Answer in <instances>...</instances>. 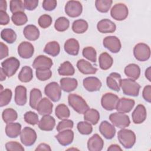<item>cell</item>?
<instances>
[{
    "label": "cell",
    "mask_w": 151,
    "mask_h": 151,
    "mask_svg": "<svg viewBox=\"0 0 151 151\" xmlns=\"http://www.w3.org/2000/svg\"><path fill=\"white\" fill-rule=\"evenodd\" d=\"M68 102L74 110L79 114H84L89 109L84 99L77 94H70L68 96Z\"/></svg>",
    "instance_id": "cell-1"
},
{
    "label": "cell",
    "mask_w": 151,
    "mask_h": 151,
    "mask_svg": "<svg viewBox=\"0 0 151 151\" xmlns=\"http://www.w3.org/2000/svg\"><path fill=\"white\" fill-rule=\"evenodd\" d=\"M120 86L123 93L126 95L136 97L139 94L140 86L134 80L130 78L121 79Z\"/></svg>",
    "instance_id": "cell-2"
},
{
    "label": "cell",
    "mask_w": 151,
    "mask_h": 151,
    "mask_svg": "<svg viewBox=\"0 0 151 151\" xmlns=\"http://www.w3.org/2000/svg\"><path fill=\"white\" fill-rule=\"evenodd\" d=\"M117 138L120 143L126 149L132 148L136 142V134L131 130L122 129L118 132Z\"/></svg>",
    "instance_id": "cell-3"
},
{
    "label": "cell",
    "mask_w": 151,
    "mask_h": 151,
    "mask_svg": "<svg viewBox=\"0 0 151 151\" xmlns=\"http://www.w3.org/2000/svg\"><path fill=\"white\" fill-rule=\"evenodd\" d=\"M19 65V61L14 57L8 58L1 63V68L8 77H12L16 73Z\"/></svg>",
    "instance_id": "cell-4"
},
{
    "label": "cell",
    "mask_w": 151,
    "mask_h": 151,
    "mask_svg": "<svg viewBox=\"0 0 151 151\" xmlns=\"http://www.w3.org/2000/svg\"><path fill=\"white\" fill-rule=\"evenodd\" d=\"M109 120L114 126L120 129L126 128L130 124L129 117L127 114L120 112H115L110 114Z\"/></svg>",
    "instance_id": "cell-5"
},
{
    "label": "cell",
    "mask_w": 151,
    "mask_h": 151,
    "mask_svg": "<svg viewBox=\"0 0 151 151\" xmlns=\"http://www.w3.org/2000/svg\"><path fill=\"white\" fill-rule=\"evenodd\" d=\"M133 55L139 61H145L150 57V49L146 44L140 42L137 44L133 48Z\"/></svg>",
    "instance_id": "cell-6"
},
{
    "label": "cell",
    "mask_w": 151,
    "mask_h": 151,
    "mask_svg": "<svg viewBox=\"0 0 151 151\" xmlns=\"http://www.w3.org/2000/svg\"><path fill=\"white\" fill-rule=\"evenodd\" d=\"M45 94L52 101H58L61 96V88L57 82L48 83L44 88Z\"/></svg>",
    "instance_id": "cell-7"
},
{
    "label": "cell",
    "mask_w": 151,
    "mask_h": 151,
    "mask_svg": "<svg viewBox=\"0 0 151 151\" xmlns=\"http://www.w3.org/2000/svg\"><path fill=\"white\" fill-rule=\"evenodd\" d=\"M37 138L35 131L29 127H25L20 133V139L21 143L26 146H31L33 145Z\"/></svg>",
    "instance_id": "cell-8"
},
{
    "label": "cell",
    "mask_w": 151,
    "mask_h": 151,
    "mask_svg": "<svg viewBox=\"0 0 151 151\" xmlns=\"http://www.w3.org/2000/svg\"><path fill=\"white\" fill-rule=\"evenodd\" d=\"M129 14L127 6L123 3L116 4L110 10L111 17L117 21L125 19Z\"/></svg>",
    "instance_id": "cell-9"
},
{
    "label": "cell",
    "mask_w": 151,
    "mask_h": 151,
    "mask_svg": "<svg viewBox=\"0 0 151 151\" xmlns=\"http://www.w3.org/2000/svg\"><path fill=\"white\" fill-rule=\"evenodd\" d=\"M65 14L71 18L79 17L83 11V6L78 1H68L65 5Z\"/></svg>",
    "instance_id": "cell-10"
},
{
    "label": "cell",
    "mask_w": 151,
    "mask_h": 151,
    "mask_svg": "<svg viewBox=\"0 0 151 151\" xmlns=\"http://www.w3.org/2000/svg\"><path fill=\"white\" fill-rule=\"evenodd\" d=\"M119 97L113 93H107L104 94L101 99V104L103 108L108 111L116 109V105L119 101Z\"/></svg>",
    "instance_id": "cell-11"
},
{
    "label": "cell",
    "mask_w": 151,
    "mask_h": 151,
    "mask_svg": "<svg viewBox=\"0 0 151 151\" xmlns=\"http://www.w3.org/2000/svg\"><path fill=\"white\" fill-rule=\"evenodd\" d=\"M103 46L113 53H117L121 49L120 40L116 36H107L103 40Z\"/></svg>",
    "instance_id": "cell-12"
},
{
    "label": "cell",
    "mask_w": 151,
    "mask_h": 151,
    "mask_svg": "<svg viewBox=\"0 0 151 151\" xmlns=\"http://www.w3.org/2000/svg\"><path fill=\"white\" fill-rule=\"evenodd\" d=\"M83 84L84 88L90 92L100 90L102 86L100 80L96 77H87L85 78L83 80Z\"/></svg>",
    "instance_id": "cell-13"
},
{
    "label": "cell",
    "mask_w": 151,
    "mask_h": 151,
    "mask_svg": "<svg viewBox=\"0 0 151 151\" xmlns=\"http://www.w3.org/2000/svg\"><path fill=\"white\" fill-rule=\"evenodd\" d=\"M34 52L33 45L28 41H23L18 47V55L22 58L28 59L31 58Z\"/></svg>",
    "instance_id": "cell-14"
},
{
    "label": "cell",
    "mask_w": 151,
    "mask_h": 151,
    "mask_svg": "<svg viewBox=\"0 0 151 151\" xmlns=\"http://www.w3.org/2000/svg\"><path fill=\"white\" fill-rule=\"evenodd\" d=\"M135 101L133 99L122 97L119 99L116 109L118 112L127 113L130 112L133 108Z\"/></svg>",
    "instance_id": "cell-15"
},
{
    "label": "cell",
    "mask_w": 151,
    "mask_h": 151,
    "mask_svg": "<svg viewBox=\"0 0 151 151\" xmlns=\"http://www.w3.org/2000/svg\"><path fill=\"white\" fill-rule=\"evenodd\" d=\"M55 137L61 145L68 146L73 141L74 132L71 129H66L60 132Z\"/></svg>",
    "instance_id": "cell-16"
},
{
    "label": "cell",
    "mask_w": 151,
    "mask_h": 151,
    "mask_svg": "<svg viewBox=\"0 0 151 151\" xmlns=\"http://www.w3.org/2000/svg\"><path fill=\"white\" fill-rule=\"evenodd\" d=\"M53 65V62L52 60L45 56L40 55L37 56L34 60L32 63V67L35 69H43V68H49L50 69Z\"/></svg>",
    "instance_id": "cell-17"
},
{
    "label": "cell",
    "mask_w": 151,
    "mask_h": 151,
    "mask_svg": "<svg viewBox=\"0 0 151 151\" xmlns=\"http://www.w3.org/2000/svg\"><path fill=\"white\" fill-rule=\"evenodd\" d=\"M53 104L47 97H44L38 103L36 110L42 116L50 115L52 112Z\"/></svg>",
    "instance_id": "cell-18"
},
{
    "label": "cell",
    "mask_w": 151,
    "mask_h": 151,
    "mask_svg": "<svg viewBox=\"0 0 151 151\" xmlns=\"http://www.w3.org/2000/svg\"><path fill=\"white\" fill-rule=\"evenodd\" d=\"M147 112L145 107L143 104H138L132 114V120L135 124H140L146 119Z\"/></svg>",
    "instance_id": "cell-19"
},
{
    "label": "cell",
    "mask_w": 151,
    "mask_h": 151,
    "mask_svg": "<svg viewBox=\"0 0 151 151\" xmlns=\"http://www.w3.org/2000/svg\"><path fill=\"white\" fill-rule=\"evenodd\" d=\"M100 133L107 139H113L116 134V129L113 125L106 120L103 121L99 126Z\"/></svg>",
    "instance_id": "cell-20"
},
{
    "label": "cell",
    "mask_w": 151,
    "mask_h": 151,
    "mask_svg": "<svg viewBox=\"0 0 151 151\" xmlns=\"http://www.w3.org/2000/svg\"><path fill=\"white\" fill-rule=\"evenodd\" d=\"M104 146L102 138L98 134H93L87 142V148L90 151H100Z\"/></svg>",
    "instance_id": "cell-21"
},
{
    "label": "cell",
    "mask_w": 151,
    "mask_h": 151,
    "mask_svg": "<svg viewBox=\"0 0 151 151\" xmlns=\"http://www.w3.org/2000/svg\"><path fill=\"white\" fill-rule=\"evenodd\" d=\"M97 28L101 33H111L116 31V25L109 19H103L98 22Z\"/></svg>",
    "instance_id": "cell-22"
},
{
    "label": "cell",
    "mask_w": 151,
    "mask_h": 151,
    "mask_svg": "<svg viewBox=\"0 0 151 151\" xmlns=\"http://www.w3.org/2000/svg\"><path fill=\"white\" fill-rule=\"evenodd\" d=\"M121 75L116 72H113L106 78V83L107 87L116 91H119L120 89V81L121 80Z\"/></svg>",
    "instance_id": "cell-23"
},
{
    "label": "cell",
    "mask_w": 151,
    "mask_h": 151,
    "mask_svg": "<svg viewBox=\"0 0 151 151\" xmlns=\"http://www.w3.org/2000/svg\"><path fill=\"white\" fill-rule=\"evenodd\" d=\"M38 127L43 131H51L55 125V120L53 117L50 115L43 116L39 121Z\"/></svg>",
    "instance_id": "cell-24"
},
{
    "label": "cell",
    "mask_w": 151,
    "mask_h": 151,
    "mask_svg": "<svg viewBox=\"0 0 151 151\" xmlns=\"http://www.w3.org/2000/svg\"><path fill=\"white\" fill-rule=\"evenodd\" d=\"M15 102L18 106L25 105L27 101V88L23 86H18L15 90Z\"/></svg>",
    "instance_id": "cell-25"
},
{
    "label": "cell",
    "mask_w": 151,
    "mask_h": 151,
    "mask_svg": "<svg viewBox=\"0 0 151 151\" xmlns=\"http://www.w3.org/2000/svg\"><path fill=\"white\" fill-rule=\"evenodd\" d=\"M77 67L84 74H94L97 71V68L93 67L90 62L84 59H80L77 61Z\"/></svg>",
    "instance_id": "cell-26"
},
{
    "label": "cell",
    "mask_w": 151,
    "mask_h": 151,
    "mask_svg": "<svg viewBox=\"0 0 151 151\" xmlns=\"http://www.w3.org/2000/svg\"><path fill=\"white\" fill-rule=\"evenodd\" d=\"M65 51L71 55H77L78 54L80 45L78 41L74 38H70L64 43Z\"/></svg>",
    "instance_id": "cell-27"
},
{
    "label": "cell",
    "mask_w": 151,
    "mask_h": 151,
    "mask_svg": "<svg viewBox=\"0 0 151 151\" xmlns=\"http://www.w3.org/2000/svg\"><path fill=\"white\" fill-rule=\"evenodd\" d=\"M60 82L61 88L67 93L74 91L78 86L77 80L74 78H62Z\"/></svg>",
    "instance_id": "cell-28"
},
{
    "label": "cell",
    "mask_w": 151,
    "mask_h": 151,
    "mask_svg": "<svg viewBox=\"0 0 151 151\" xmlns=\"http://www.w3.org/2000/svg\"><path fill=\"white\" fill-rule=\"evenodd\" d=\"M24 37L29 41H35L40 37V31L34 25H27L23 30Z\"/></svg>",
    "instance_id": "cell-29"
},
{
    "label": "cell",
    "mask_w": 151,
    "mask_h": 151,
    "mask_svg": "<svg viewBox=\"0 0 151 151\" xmlns=\"http://www.w3.org/2000/svg\"><path fill=\"white\" fill-rule=\"evenodd\" d=\"M21 125L19 123L11 122L7 123L5 127V133L10 138H16L21 133Z\"/></svg>",
    "instance_id": "cell-30"
},
{
    "label": "cell",
    "mask_w": 151,
    "mask_h": 151,
    "mask_svg": "<svg viewBox=\"0 0 151 151\" xmlns=\"http://www.w3.org/2000/svg\"><path fill=\"white\" fill-rule=\"evenodd\" d=\"M124 74L130 79L137 80L140 75V68L136 64H130L124 68Z\"/></svg>",
    "instance_id": "cell-31"
},
{
    "label": "cell",
    "mask_w": 151,
    "mask_h": 151,
    "mask_svg": "<svg viewBox=\"0 0 151 151\" xmlns=\"http://www.w3.org/2000/svg\"><path fill=\"white\" fill-rule=\"evenodd\" d=\"M100 68L103 70H107L110 68L113 63V58L107 52L101 53L99 57Z\"/></svg>",
    "instance_id": "cell-32"
},
{
    "label": "cell",
    "mask_w": 151,
    "mask_h": 151,
    "mask_svg": "<svg viewBox=\"0 0 151 151\" xmlns=\"http://www.w3.org/2000/svg\"><path fill=\"white\" fill-rule=\"evenodd\" d=\"M84 119L93 125H96L100 120V113L94 109H88L84 113Z\"/></svg>",
    "instance_id": "cell-33"
},
{
    "label": "cell",
    "mask_w": 151,
    "mask_h": 151,
    "mask_svg": "<svg viewBox=\"0 0 151 151\" xmlns=\"http://www.w3.org/2000/svg\"><path fill=\"white\" fill-rule=\"evenodd\" d=\"M60 51V46L58 42L55 41H50L48 42L44 48V52L50 55L52 57H55L58 55Z\"/></svg>",
    "instance_id": "cell-34"
},
{
    "label": "cell",
    "mask_w": 151,
    "mask_h": 151,
    "mask_svg": "<svg viewBox=\"0 0 151 151\" xmlns=\"http://www.w3.org/2000/svg\"><path fill=\"white\" fill-rule=\"evenodd\" d=\"M58 72L60 76H70L74 74L75 70L72 64L70 61H66L60 65L58 69Z\"/></svg>",
    "instance_id": "cell-35"
},
{
    "label": "cell",
    "mask_w": 151,
    "mask_h": 151,
    "mask_svg": "<svg viewBox=\"0 0 151 151\" xmlns=\"http://www.w3.org/2000/svg\"><path fill=\"white\" fill-rule=\"evenodd\" d=\"M42 93L40 90L38 88H34L30 91L29 96V106L33 109H36L37 106L41 100Z\"/></svg>",
    "instance_id": "cell-36"
},
{
    "label": "cell",
    "mask_w": 151,
    "mask_h": 151,
    "mask_svg": "<svg viewBox=\"0 0 151 151\" xmlns=\"http://www.w3.org/2000/svg\"><path fill=\"white\" fill-rule=\"evenodd\" d=\"M18 77L19 80L22 83H28L33 78L32 68L27 65L24 66L21 68Z\"/></svg>",
    "instance_id": "cell-37"
},
{
    "label": "cell",
    "mask_w": 151,
    "mask_h": 151,
    "mask_svg": "<svg viewBox=\"0 0 151 151\" xmlns=\"http://www.w3.org/2000/svg\"><path fill=\"white\" fill-rule=\"evenodd\" d=\"M17 34L11 28L3 29L1 32V37L8 44L14 43L17 40Z\"/></svg>",
    "instance_id": "cell-38"
},
{
    "label": "cell",
    "mask_w": 151,
    "mask_h": 151,
    "mask_svg": "<svg viewBox=\"0 0 151 151\" xmlns=\"http://www.w3.org/2000/svg\"><path fill=\"white\" fill-rule=\"evenodd\" d=\"M88 23L83 19L74 21L72 24V29L76 34H83L88 29Z\"/></svg>",
    "instance_id": "cell-39"
},
{
    "label": "cell",
    "mask_w": 151,
    "mask_h": 151,
    "mask_svg": "<svg viewBox=\"0 0 151 151\" xmlns=\"http://www.w3.org/2000/svg\"><path fill=\"white\" fill-rule=\"evenodd\" d=\"M55 113L57 117L60 120L67 119L70 116V110L64 104H58L55 108Z\"/></svg>",
    "instance_id": "cell-40"
},
{
    "label": "cell",
    "mask_w": 151,
    "mask_h": 151,
    "mask_svg": "<svg viewBox=\"0 0 151 151\" xmlns=\"http://www.w3.org/2000/svg\"><path fill=\"white\" fill-rule=\"evenodd\" d=\"M2 117L5 123H9L15 121L18 118L17 112L12 108H8L2 111Z\"/></svg>",
    "instance_id": "cell-41"
},
{
    "label": "cell",
    "mask_w": 151,
    "mask_h": 151,
    "mask_svg": "<svg viewBox=\"0 0 151 151\" xmlns=\"http://www.w3.org/2000/svg\"><path fill=\"white\" fill-rule=\"evenodd\" d=\"M69 25V20L64 17H60L58 18L54 24L55 29L59 32H63L66 31L68 28Z\"/></svg>",
    "instance_id": "cell-42"
},
{
    "label": "cell",
    "mask_w": 151,
    "mask_h": 151,
    "mask_svg": "<svg viewBox=\"0 0 151 151\" xmlns=\"http://www.w3.org/2000/svg\"><path fill=\"white\" fill-rule=\"evenodd\" d=\"M12 22L17 26L23 25L28 21V18L24 12H19L13 14L11 17Z\"/></svg>",
    "instance_id": "cell-43"
},
{
    "label": "cell",
    "mask_w": 151,
    "mask_h": 151,
    "mask_svg": "<svg viewBox=\"0 0 151 151\" xmlns=\"http://www.w3.org/2000/svg\"><path fill=\"white\" fill-rule=\"evenodd\" d=\"M113 1L111 0H96L95 6L97 10L102 13H106L110 9Z\"/></svg>",
    "instance_id": "cell-44"
},
{
    "label": "cell",
    "mask_w": 151,
    "mask_h": 151,
    "mask_svg": "<svg viewBox=\"0 0 151 151\" xmlns=\"http://www.w3.org/2000/svg\"><path fill=\"white\" fill-rule=\"evenodd\" d=\"M12 91L9 88L4 89L0 93V106L4 107L8 105L12 98Z\"/></svg>",
    "instance_id": "cell-45"
},
{
    "label": "cell",
    "mask_w": 151,
    "mask_h": 151,
    "mask_svg": "<svg viewBox=\"0 0 151 151\" xmlns=\"http://www.w3.org/2000/svg\"><path fill=\"white\" fill-rule=\"evenodd\" d=\"M77 127L79 133L84 135H88L91 133L93 131L91 124L87 121L78 122L77 125Z\"/></svg>",
    "instance_id": "cell-46"
},
{
    "label": "cell",
    "mask_w": 151,
    "mask_h": 151,
    "mask_svg": "<svg viewBox=\"0 0 151 151\" xmlns=\"http://www.w3.org/2000/svg\"><path fill=\"white\" fill-rule=\"evenodd\" d=\"M83 57L88 60L89 61L96 63L97 60V52L96 50L92 47H87L83 48L82 51Z\"/></svg>",
    "instance_id": "cell-47"
},
{
    "label": "cell",
    "mask_w": 151,
    "mask_h": 151,
    "mask_svg": "<svg viewBox=\"0 0 151 151\" xmlns=\"http://www.w3.org/2000/svg\"><path fill=\"white\" fill-rule=\"evenodd\" d=\"M9 9L12 14L19 12H24V2L21 0H11L9 2Z\"/></svg>",
    "instance_id": "cell-48"
},
{
    "label": "cell",
    "mask_w": 151,
    "mask_h": 151,
    "mask_svg": "<svg viewBox=\"0 0 151 151\" xmlns=\"http://www.w3.org/2000/svg\"><path fill=\"white\" fill-rule=\"evenodd\" d=\"M35 74L37 78L40 81H46L52 76V71L49 68L37 69Z\"/></svg>",
    "instance_id": "cell-49"
},
{
    "label": "cell",
    "mask_w": 151,
    "mask_h": 151,
    "mask_svg": "<svg viewBox=\"0 0 151 151\" xmlns=\"http://www.w3.org/2000/svg\"><path fill=\"white\" fill-rule=\"evenodd\" d=\"M24 119L26 123L33 126L38 124L39 122L38 114L32 111H27L24 115Z\"/></svg>",
    "instance_id": "cell-50"
},
{
    "label": "cell",
    "mask_w": 151,
    "mask_h": 151,
    "mask_svg": "<svg viewBox=\"0 0 151 151\" xmlns=\"http://www.w3.org/2000/svg\"><path fill=\"white\" fill-rule=\"evenodd\" d=\"M52 18L50 15L47 14H44L40 17L38 19V25L42 28H47L49 27L52 24Z\"/></svg>",
    "instance_id": "cell-51"
},
{
    "label": "cell",
    "mask_w": 151,
    "mask_h": 151,
    "mask_svg": "<svg viewBox=\"0 0 151 151\" xmlns=\"http://www.w3.org/2000/svg\"><path fill=\"white\" fill-rule=\"evenodd\" d=\"M73 126L74 123L71 120L67 119H64L58 123L56 129L58 132H60L66 129H71L73 127Z\"/></svg>",
    "instance_id": "cell-52"
},
{
    "label": "cell",
    "mask_w": 151,
    "mask_h": 151,
    "mask_svg": "<svg viewBox=\"0 0 151 151\" xmlns=\"http://www.w3.org/2000/svg\"><path fill=\"white\" fill-rule=\"evenodd\" d=\"M5 149L7 151H14V150H19V151H24V147L18 142L11 141L7 142L5 144Z\"/></svg>",
    "instance_id": "cell-53"
},
{
    "label": "cell",
    "mask_w": 151,
    "mask_h": 151,
    "mask_svg": "<svg viewBox=\"0 0 151 151\" xmlns=\"http://www.w3.org/2000/svg\"><path fill=\"white\" fill-rule=\"evenodd\" d=\"M57 4V2L55 0H44L42 2V6L44 10L51 11L56 8Z\"/></svg>",
    "instance_id": "cell-54"
},
{
    "label": "cell",
    "mask_w": 151,
    "mask_h": 151,
    "mask_svg": "<svg viewBox=\"0 0 151 151\" xmlns=\"http://www.w3.org/2000/svg\"><path fill=\"white\" fill-rule=\"evenodd\" d=\"M25 9L28 11L35 9L38 4V0H25L24 1Z\"/></svg>",
    "instance_id": "cell-55"
},
{
    "label": "cell",
    "mask_w": 151,
    "mask_h": 151,
    "mask_svg": "<svg viewBox=\"0 0 151 151\" xmlns=\"http://www.w3.org/2000/svg\"><path fill=\"white\" fill-rule=\"evenodd\" d=\"M142 96L145 101L148 103L151 102V86L147 85L145 86L142 91Z\"/></svg>",
    "instance_id": "cell-56"
},
{
    "label": "cell",
    "mask_w": 151,
    "mask_h": 151,
    "mask_svg": "<svg viewBox=\"0 0 151 151\" xmlns=\"http://www.w3.org/2000/svg\"><path fill=\"white\" fill-rule=\"evenodd\" d=\"M9 17L6 11H0V24L1 25H7L9 23Z\"/></svg>",
    "instance_id": "cell-57"
},
{
    "label": "cell",
    "mask_w": 151,
    "mask_h": 151,
    "mask_svg": "<svg viewBox=\"0 0 151 151\" xmlns=\"http://www.w3.org/2000/svg\"><path fill=\"white\" fill-rule=\"evenodd\" d=\"M0 48H1V55L0 59L2 60L3 58L8 56V47L6 45H5L2 42H0Z\"/></svg>",
    "instance_id": "cell-58"
},
{
    "label": "cell",
    "mask_w": 151,
    "mask_h": 151,
    "mask_svg": "<svg viewBox=\"0 0 151 151\" xmlns=\"http://www.w3.org/2000/svg\"><path fill=\"white\" fill-rule=\"evenodd\" d=\"M35 150L37 151V150H51V149L50 147V146L46 144V143H41L37 147V148L35 149Z\"/></svg>",
    "instance_id": "cell-59"
},
{
    "label": "cell",
    "mask_w": 151,
    "mask_h": 151,
    "mask_svg": "<svg viewBox=\"0 0 151 151\" xmlns=\"http://www.w3.org/2000/svg\"><path fill=\"white\" fill-rule=\"evenodd\" d=\"M107 150L109 151H119V150H122V149L117 145L116 144H113V145H111L107 149Z\"/></svg>",
    "instance_id": "cell-60"
},
{
    "label": "cell",
    "mask_w": 151,
    "mask_h": 151,
    "mask_svg": "<svg viewBox=\"0 0 151 151\" xmlns=\"http://www.w3.org/2000/svg\"><path fill=\"white\" fill-rule=\"evenodd\" d=\"M0 11H5L6 9V1L5 0L0 1Z\"/></svg>",
    "instance_id": "cell-61"
},
{
    "label": "cell",
    "mask_w": 151,
    "mask_h": 151,
    "mask_svg": "<svg viewBox=\"0 0 151 151\" xmlns=\"http://www.w3.org/2000/svg\"><path fill=\"white\" fill-rule=\"evenodd\" d=\"M150 67H149L147 68H146V71H145V77L149 81H151V73H150Z\"/></svg>",
    "instance_id": "cell-62"
},
{
    "label": "cell",
    "mask_w": 151,
    "mask_h": 151,
    "mask_svg": "<svg viewBox=\"0 0 151 151\" xmlns=\"http://www.w3.org/2000/svg\"><path fill=\"white\" fill-rule=\"evenodd\" d=\"M0 72H1V76H0V79H1V81H2L4 80H5L6 79V74H5V73L4 72L3 70L2 69V68H1L0 69Z\"/></svg>",
    "instance_id": "cell-63"
}]
</instances>
